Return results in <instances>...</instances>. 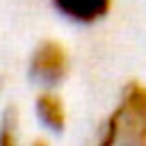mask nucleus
I'll return each mask as SVG.
<instances>
[{
    "instance_id": "nucleus-5",
    "label": "nucleus",
    "mask_w": 146,
    "mask_h": 146,
    "mask_svg": "<svg viewBox=\"0 0 146 146\" xmlns=\"http://www.w3.org/2000/svg\"><path fill=\"white\" fill-rule=\"evenodd\" d=\"M16 128H18V116L14 112H7L5 119H2L0 144H16Z\"/></svg>"
},
{
    "instance_id": "nucleus-4",
    "label": "nucleus",
    "mask_w": 146,
    "mask_h": 146,
    "mask_svg": "<svg viewBox=\"0 0 146 146\" xmlns=\"http://www.w3.org/2000/svg\"><path fill=\"white\" fill-rule=\"evenodd\" d=\"M36 112L41 116V121L52 128V130H62L66 125V110H64V103L57 94L52 91H43L36 96Z\"/></svg>"
},
{
    "instance_id": "nucleus-3",
    "label": "nucleus",
    "mask_w": 146,
    "mask_h": 146,
    "mask_svg": "<svg viewBox=\"0 0 146 146\" xmlns=\"http://www.w3.org/2000/svg\"><path fill=\"white\" fill-rule=\"evenodd\" d=\"M52 5L71 21L94 23L110 11L112 0H52Z\"/></svg>"
},
{
    "instance_id": "nucleus-6",
    "label": "nucleus",
    "mask_w": 146,
    "mask_h": 146,
    "mask_svg": "<svg viewBox=\"0 0 146 146\" xmlns=\"http://www.w3.org/2000/svg\"><path fill=\"white\" fill-rule=\"evenodd\" d=\"M0 89H2V80H0Z\"/></svg>"
},
{
    "instance_id": "nucleus-2",
    "label": "nucleus",
    "mask_w": 146,
    "mask_h": 146,
    "mask_svg": "<svg viewBox=\"0 0 146 146\" xmlns=\"http://www.w3.org/2000/svg\"><path fill=\"white\" fill-rule=\"evenodd\" d=\"M68 71V52L59 41H43L32 55V73L43 82H59Z\"/></svg>"
},
{
    "instance_id": "nucleus-1",
    "label": "nucleus",
    "mask_w": 146,
    "mask_h": 146,
    "mask_svg": "<svg viewBox=\"0 0 146 146\" xmlns=\"http://www.w3.org/2000/svg\"><path fill=\"white\" fill-rule=\"evenodd\" d=\"M100 144H146V87L130 82L110 114Z\"/></svg>"
}]
</instances>
